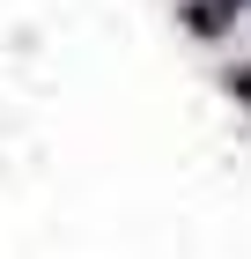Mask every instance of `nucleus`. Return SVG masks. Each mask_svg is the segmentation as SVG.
Masks as SVG:
<instances>
[{"label":"nucleus","mask_w":251,"mask_h":259,"mask_svg":"<svg viewBox=\"0 0 251 259\" xmlns=\"http://www.w3.org/2000/svg\"><path fill=\"white\" fill-rule=\"evenodd\" d=\"M244 8L251 0H185V30H192V37H222Z\"/></svg>","instance_id":"obj_1"},{"label":"nucleus","mask_w":251,"mask_h":259,"mask_svg":"<svg viewBox=\"0 0 251 259\" xmlns=\"http://www.w3.org/2000/svg\"><path fill=\"white\" fill-rule=\"evenodd\" d=\"M222 81H229V97H236V104H244V111H251V60H244V67H229V74H222Z\"/></svg>","instance_id":"obj_2"}]
</instances>
